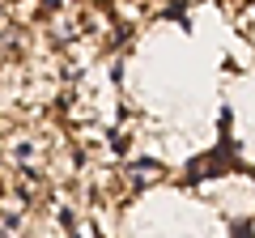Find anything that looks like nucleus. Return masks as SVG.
I'll return each mask as SVG.
<instances>
[{
	"label": "nucleus",
	"instance_id": "f257e3e1",
	"mask_svg": "<svg viewBox=\"0 0 255 238\" xmlns=\"http://www.w3.org/2000/svg\"><path fill=\"white\" fill-rule=\"evenodd\" d=\"M132 179H136V183H145V179H157V162H136V166H132Z\"/></svg>",
	"mask_w": 255,
	"mask_h": 238
}]
</instances>
